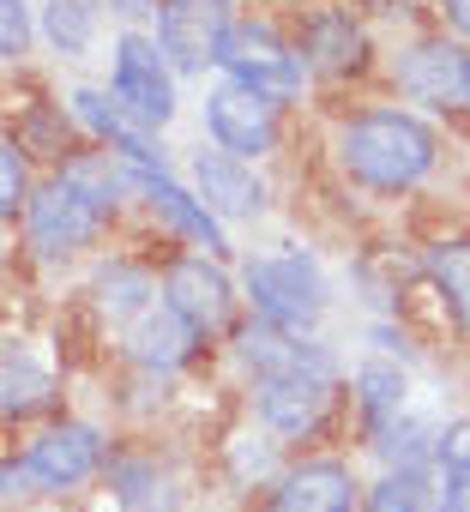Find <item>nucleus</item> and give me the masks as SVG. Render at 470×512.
Segmentation results:
<instances>
[{"label": "nucleus", "mask_w": 470, "mask_h": 512, "mask_svg": "<svg viewBox=\"0 0 470 512\" xmlns=\"http://www.w3.org/2000/svg\"><path fill=\"white\" fill-rule=\"evenodd\" d=\"M434 127L404 115V109H374V115H356L344 133H338V157L344 169L362 181V187H380V193H398V187H416L428 169H434Z\"/></svg>", "instance_id": "obj_1"}, {"label": "nucleus", "mask_w": 470, "mask_h": 512, "mask_svg": "<svg viewBox=\"0 0 470 512\" xmlns=\"http://www.w3.org/2000/svg\"><path fill=\"white\" fill-rule=\"evenodd\" d=\"M248 296H254L260 326L290 332V338H302L326 314V278H320V266L308 260V253H272V260H254L248 266Z\"/></svg>", "instance_id": "obj_2"}, {"label": "nucleus", "mask_w": 470, "mask_h": 512, "mask_svg": "<svg viewBox=\"0 0 470 512\" xmlns=\"http://www.w3.org/2000/svg\"><path fill=\"white\" fill-rule=\"evenodd\" d=\"M211 67H223L235 91H248L272 109L302 91V55H290V43L272 25H229Z\"/></svg>", "instance_id": "obj_3"}, {"label": "nucleus", "mask_w": 470, "mask_h": 512, "mask_svg": "<svg viewBox=\"0 0 470 512\" xmlns=\"http://www.w3.org/2000/svg\"><path fill=\"white\" fill-rule=\"evenodd\" d=\"M19 464L31 476V494H67L103 470V434L91 422H55L25 446Z\"/></svg>", "instance_id": "obj_4"}, {"label": "nucleus", "mask_w": 470, "mask_h": 512, "mask_svg": "<svg viewBox=\"0 0 470 512\" xmlns=\"http://www.w3.org/2000/svg\"><path fill=\"white\" fill-rule=\"evenodd\" d=\"M97 223H103V211L85 205L61 175L43 181L37 193H25V241L37 247V260H67V253L91 247Z\"/></svg>", "instance_id": "obj_5"}, {"label": "nucleus", "mask_w": 470, "mask_h": 512, "mask_svg": "<svg viewBox=\"0 0 470 512\" xmlns=\"http://www.w3.org/2000/svg\"><path fill=\"white\" fill-rule=\"evenodd\" d=\"M229 31V0H163L157 7V55L175 73H205Z\"/></svg>", "instance_id": "obj_6"}, {"label": "nucleus", "mask_w": 470, "mask_h": 512, "mask_svg": "<svg viewBox=\"0 0 470 512\" xmlns=\"http://www.w3.org/2000/svg\"><path fill=\"white\" fill-rule=\"evenodd\" d=\"M115 103L127 109L133 127H163L175 115V79H169L157 43H145V37L115 43Z\"/></svg>", "instance_id": "obj_7"}, {"label": "nucleus", "mask_w": 470, "mask_h": 512, "mask_svg": "<svg viewBox=\"0 0 470 512\" xmlns=\"http://www.w3.org/2000/svg\"><path fill=\"white\" fill-rule=\"evenodd\" d=\"M332 398H338V374H278L260 380V422L284 440H308L326 428Z\"/></svg>", "instance_id": "obj_8"}, {"label": "nucleus", "mask_w": 470, "mask_h": 512, "mask_svg": "<svg viewBox=\"0 0 470 512\" xmlns=\"http://www.w3.org/2000/svg\"><path fill=\"white\" fill-rule=\"evenodd\" d=\"M205 127L223 145V157H235V163H248V157L278 145V109L248 97V91H235V85H217L205 97Z\"/></svg>", "instance_id": "obj_9"}, {"label": "nucleus", "mask_w": 470, "mask_h": 512, "mask_svg": "<svg viewBox=\"0 0 470 512\" xmlns=\"http://www.w3.org/2000/svg\"><path fill=\"white\" fill-rule=\"evenodd\" d=\"M398 85L434 109H470V55L458 43H416L398 67Z\"/></svg>", "instance_id": "obj_10"}, {"label": "nucleus", "mask_w": 470, "mask_h": 512, "mask_svg": "<svg viewBox=\"0 0 470 512\" xmlns=\"http://www.w3.org/2000/svg\"><path fill=\"white\" fill-rule=\"evenodd\" d=\"M229 302H235V296H229V278L205 260V253H199V260H175V266L163 272V308L181 314L199 338L229 320Z\"/></svg>", "instance_id": "obj_11"}, {"label": "nucleus", "mask_w": 470, "mask_h": 512, "mask_svg": "<svg viewBox=\"0 0 470 512\" xmlns=\"http://www.w3.org/2000/svg\"><path fill=\"white\" fill-rule=\"evenodd\" d=\"M272 512H356V476L338 458H308L278 476Z\"/></svg>", "instance_id": "obj_12"}, {"label": "nucleus", "mask_w": 470, "mask_h": 512, "mask_svg": "<svg viewBox=\"0 0 470 512\" xmlns=\"http://www.w3.org/2000/svg\"><path fill=\"white\" fill-rule=\"evenodd\" d=\"M193 181H199V205L211 217H260L266 211V181L254 175V163H235L223 151H199Z\"/></svg>", "instance_id": "obj_13"}, {"label": "nucleus", "mask_w": 470, "mask_h": 512, "mask_svg": "<svg viewBox=\"0 0 470 512\" xmlns=\"http://www.w3.org/2000/svg\"><path fill=\"white\" fill-rule=\"evenodd\" d=\"M199 350V332L181 320V314H169L163 302H151L139 320H127V356L139 362V368H181L187 356Z\"/></svg>", "instance_id": "obj_14"}, {"label": "nucleus", "mask_w": 470, "mask_h": 512, "mask_svg": "<svg viewBox=\"0 0 470 512\" xmlns=\"http://www.w3.org/2000/svg\"><path fill=\"white\" fill-rule=\"evenodd\" d=\"M235 344H242V362H248L260 380H278V374H338V362H332L320 344H302V338L272 332V326H248Z\"/></svg>", "instance_id": "obj_15"}, {"label": "nucleus", "mask_w": 470, "mask_h": 512, "mask_svg": "<svg viewBox=\"0 0 470 512\" xmlns=\"http://www.w3.org/2000/svg\"><path fill=\"white\" fill-rule=\"evenodd\" d=\"M73 115L97 133V139H109L133 169H145V175H163V151H151V139H145V127H133L109 97H97V91H73Z\"/></svg>", "instance_id": "obj_16"}, {"label": "nucleus", "mask_w": 470, "mask_h": 512, "mask_svg": "<svg viewBox=\"0 0 470 512\" xmlns=\"http://www.w3.org/2000/svg\"><path fill=\"white\" fill-rule=\"evenodd\" d=\"M127 187H139V193H145V199H151V205H157L181 235H193L205 253H223V247H229V241H223V229H217V217H211L193 193H181L169 175H145V169H133V175H127Z\"/></svg>", "instance_id": "obj_17"}, {"label": "nucleus", "mask_w": 470, "mask_h": 512, "mask_svg": "<svg viewBox=\"0 0 470 512\" xmlns=\"http://www.w3.org/2000/svg\"><path fill=\"white\" fill-rule=\"evenodd\" d=\"M308 55H302V67H314V73H350V67H362V25L350 19V13H320L314 25H308V43H302Z\"/></svg>", "instance_id": "obj_18"}, {"label": "nucleus", "mask_w": 470, "mask_h": 512, "mask_svg": "<svg viewBox=\"0 0 470 512\" xmlns=\"http://www.w3.org/2000/svg\"><path fill=\"white\" fill-rule=\"evenodd\" d=\"M55 404V380L25 350H0V416H37Z\"/></svg>", "instance_id": "obj_19"}, {"label": "nucleus", "mask_w": 470, "mask_h": 512, "mask_svg": "<svg viewBox=\"0 0 470 512\" xmlns=\"http://www.w3.org/2000/svg\"><path fill=\"white\" fill-rule=\"evenodd\" d=\"M428 278H434V290L446 296V308L470 326V241H440V247L428 253Z\"/></svg>", "instance_id": "obj_20"}, {"label": "nucleus", "mask_w": 470, "mask_h": 512, "mask_svg": "<svg viewBox=\"0 0 470 512\" xmlns=\"http://www.w3.org/2000/svg\"><path fill=\"white\" fill-rule=\"evenodd\" d=\"M368 512H434V476L416 470H386L368 488Z\"/></svg>", "instance_id": "obj_21"}, {"label": "nucleus", "mask_w": 470, "mask_h": 512, "mask_svg": "<svg viewBox=\"0 0 470 512\" xmlns=\"http://www.w3.org/2000/svg\"><path fill=\"white\" fill-rule=\"evenodd\" d=\"M97 290H103V314L109 320H139L151 308V296H157L151 272H139V266H109L97 278Z\"/></svg>", "instance_id": "obj_22"}, {"label": "nucleus", "mask_w": 470, "mask_h": 512, "mask_svg": "<svg viewBox=\"0 0 470 512\" xmlns=\"http://www.w3.org/2000/svg\"><path fill=\"white\" fill-rule=\"evenodd\" d=\"M61 181H67L85 205H97V211H109V205L127 193V175H121L109 157H73V163L61 169Z\"/></svg>", "instance_id": "obj_23"}, {"label": "nucleus", "mask_w": 470, "mask_h": 512, "mask_svg": "<svg viewBox=\"0 0 470 512\" xmlns=\"http://www.w3.org/2000/svg\"><path fill=\"white\" fill-rule=\"evenodd\" d=\"M356 392H362V416H368L374 434H380L386 422H398V404H404V374H398V368L368 362V368L356 374Z\"/></svg>", "instance_id": "obj_24"}, {"label": "nucleus", "mask_w": 470, "mask_h": 512, "mask_svg": "<svg viewBox=\"0 0 470 512\" xmlns=\"http://www.w3.org/2000/svg\"><path fill=\"white\" fill-rule=\"evenodd\" d=\"M97 31V7L91 0H49V13H43V37L61 49V55H79Z\"/></svg>", "instance_id": "obj_25"}, {"label": "nucleus", "mask_w": 470, "mask_h": 512, "mask_svg": "<svg viewBox=\"0 0 470 512\" xmlns=\"http://www.w3.org/2000/svg\"><path fill=\"white\" fill-rule=\"evenodd\" d=\"M374 452H380L392 470H416L422 452H428V428H422V422H386V428L374 434Z\"/></svg>", "instance_id": "obj_26"}, {"label": "nucleus", "mask_w": 470, "mask_h": 512, "mask_svg": "<svg viewBox=\"0 0 470 512\" xmlns=\"http://www.w3.org/2000/svg\"><path fill=\"white\" fill-rule=\"evenodd\" d=\"M25 193H31V175H25V151L13 139H0V217L25 211Z\"/></svg>", "instance_id": "obj_27"}, {"label": "nucleus", "mask_w": 470, "mask_h": 512, "mask_svg": "<svg viewBox=\"0 0 470 512\" xmlns=\"http://www.w3.org/2000/svg\"><path fill=\"white\" fill-rule=\"evenodd\" d=\"M31 49V13L25 0H0V55H25Z\"/></svg>", "instance_id": "obj_28"}, {"label": "nucleus", "mask_w": 470, "mask_h": 512, "mask_svg": "<svg viewBox=\"0 0 470 512\" xmlns=\"http://www.w3.org/2000/svg\"><path fill=\"white\" fill-rule=\"evenodd\" d=\"M434 458H440L446 470H464V464H470V416H458V422H446V428L434 434Z\"/></svg>", "instance_id": "obj_29"}, {"label": "nucleus", "mask_w": 470, "mask_h": 512, "mask_svg": "<svg viewBox=\"0 0 470 512\" xmlns=\"http://www.w3.org/2000/svg\"><path fill=\"white\" fill-rule=\"evenodd\" d=\"M434 512H470V464L446 470V482L434 488Z\"/></svg>", "instance_id": "obj_30"}, {"label": "nucleus", "mask_w": 470, "mask_h": 512, "mask_svg": "<svg viewBox=\"0 0 470 512\" xmlns=\"http://www.w3.org/2000/svg\"><path fill=\"white\" fill-rule=\"evenodd\" d=\"M19 494H31L25 464H19V458H0V500H19Z\"/></svg>", "instance_id": "obj_31"}, {"label": "nucleus", "mask_w": 470, "mask_h": 512, "mask_svg": "<svg viewBox=\"0 0 470 512\" xmlns=\"http://www.w3.org/2000/svg\"><path fill=\"white\" fill-rule=\"evenodd\" d=\"M446 25H452L458 37H470V0H446Z\"/></svg>", "instance_id": "obj_32"}, {"label": "nucleus", "mask_w": 470, "mask_h": 512, "mask_svg": "<svg viewBox=\"0 0 470 512\" xmlns=\"http://www.w3.org/2000/svg\"><path fill=\"white\" fill-rule=\"evenodd\" d=\"M109 7H115V13H121V19H145V13H151V7H157V0H109Z\"/></svg>", "instance_id": "obj_33"}]
</instances>
